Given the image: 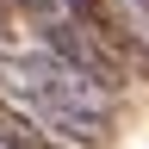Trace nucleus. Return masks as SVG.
Segmentation results:
<instances>
[{
  "label": "nucleus",
  "instance_id": "obj_2",
  "mask_svg": "<svg viewBox=\"0 0 149 149\" xmlns=\"http://www.w3.org/2000/svg\"><path fill=\"white\" fill-rule=\"evenodd\" d=\"M44 50H50V56H62L68 68H81L87 81H100L106 93H124V74H130V68H124V62H118V56H112L100 37L87 31V25H74V19H68V6L50 19V31H44Z\"/></svg>",
  "mask_w": 149,
  "mask_h": 149
},
{
  "label": "nucleus",
  "instance_id": "obj_5",
  "mask_svg": "<svg viewBox=\"0 0 149 149\" xmlns=\"http://www.w3.org/2000/svg\"><path fill=\"white\" fill-rule=\"evenodd\" d=\"M56 13L62 6H50V0H0V37H25V31L44 37Z\"/></svg>",
  "mask_w": 149,
  "mask_h": 149
},
{
  "label": "nucleus",
  "instance_id": "obj_3",
  "mask_svg": "<svg viewBox=\"0 0 149 149\" xmlns=\"http://www.w3.org/2000/svg\"><path fill=\"white\" fill-rule=\"evenodd\" d=\"M68 19L74 25H87L100 44L118 56L124 68H137L149 74V44H143V31L130 25V13H124V0H68Z\"/></svg>",
  "mask_w": 149,
  "mask_h": 149
},
{
  "label": "nucleus",
  "instance_id": "obj_6",
  "mask_svg": "<svg viewBox=\"0 0 149 149\" xmlns=\"http://www.w3.org/2000/svg\"><path fill=\"white\" fill-rule=\"evenodd\" d=\"M137 6H143V19H149V0H137Z\"/></svg>",
  "mask_w": 149,
  "mask_h": 149
},
{
  "label": "nucleus",
  "instance_id": "obj_4",
  "mask_svg": "<svg viewBox=\"0 0 149 149\" xmlns=\"http://www.w3.org/2000/svg\"><path fill=\"white\" fill-rule=\"evenodd\" d=\"M0 149H62V143H56L50 130L37 124L25 106H19V100H6V93H0Z\"/></svg>",
  "mask_w": 149,
  "mask_h": 149
},
{
  "label": "nucleus",
  "instance_id": "obj_1",
  "mask_svg": "<svg viewBox=\"0 0 149 149\" xmlns=\"http://www.w3.org/2000/svg\"><path fill=\"white\" fill-rule=\"evenodd\" d=\"M0 87L25 112H37L44 130H56V143H87V149L112 143V106H118V93L87 81L62 56H50V50H31V56L25 50H0Z\"/></svg>",
  "mask_w": 149,
  "mask_h": 149
}]
</instances>
